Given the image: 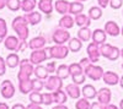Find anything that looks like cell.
<instances>
[{
    "mask_svg": "<svg viewBox=\"0 0 123 109\" xmlns=\"http://www.w3.org/2000/svg\"><path fill=\"white\" fill-rule=\"evenodd\" d=\"M12 29L16 32L17 38L20 41H26L28 38L30 31H28V22L26 21V18L24 16H17L12 20Z\"/></svg>",
    "mask_w": 123,
    "mask_h": 109,
    "instance_id": "1",
    "label": "cell"
},
{
    "mask_svg": "<svg viewBox=\"0 0 123 109\" xmlns=\"http://www.w3.org/2000/svg\"><path fill=\"white\" fill-rule=\"evenodd\" d=\"M69 72L71 76V80H73V83L75 85H83L86 80V76L84 74V69L81 67V65L79 63H73L69 65Z\"/></svg>",
    "mask_w": 123,
    "mask_h": 109,
    "instance_id": "2",
    "label": "cell"
},
{
    "mask_svg": "<svg viewBox=\"0 0 123 109\" xmlns=\"http://www.w3.org/2000/svg\"><path fill=\"white\" fill-rule=\"evenodd\" d=\"M20 71L17 72V80L20 81H26V80H31V75L33 74L35 67L33 65L30 63V59H22L20 61Z\"/></svg>",
    "mask_w": 123,
    "mask_h": 109,
    "instance_id": "3",
    "label": "cell"
},
{
    "mask_svg": "<svg viewBox=\"0 0 123 109\" xmlns=\"http://www.w3.org/2000/svg\"><path fill=\"white\" fill-rule=\"evenodd\" d=\"M100 54L104 58L111 60V61H116L117 59L121 56V50L115 45L105 43V44L100 45Z\"/></svg>",
    "mask_w": 123,
    "mask_h": 109,
    "instance_id": "4",
    "label": "cell"
},
{
    "mask_svg": "<svg viewBox=\"0 0 123 109\" xmlns=\"http://www.w3.org/2000/svg\"><path fill=\"white\" fill-rule=\"evenodd\" d=\"M84 74H85L86 77L90 78V80L98 81V80H102V76H104L105 71L101 66L95 65V64H90L89 66H86L84 69Z\"/></svg>",
    "mask_w": 123,
    "mask_h": 109,
    "instance_id": "5",
    "label": "cell"
},
{
    "mask_svg": "<svg viewBox=\"0 0 123 109\" xmlns=\"http://www.w3.org/2000/svg\"><path fill=\"white\" fill-rule=\"evenodd\" d=\"M52 39L55 45H64L67 42L70 41V32L64 28H57L52 34Z\"/></svg>",
    "mask_w": 123,
    "mask_h": 109,
    "instance_id": "6",
    "label": "cell"
},
{
    "mask_svg": "<svg viewBox=\"0 0 123 109\" xmlns=\"http://www.w3.org/2000/svg\"><path fill=\"white\" fill-rule=\"evenodd\" d=\"M63 87V80L59 78L57 75H52L47 78V81L44 82V88L49 92H55L62 90Z\"/></svg>",
    "mask_w": 123,
    "mask_h": 109,
    "instance_id": "7",
    "label": "cell"
},
{
    "mask_svg": "<svg viewBox=\"0 0 123 109\" xmlns=\"http://www.w3.org/2000/svg\"><path fill=\"white\" fill-rule=\"evenodd\" d=\"M15 92H16V88L10 80H4L1 82V85H0V93H1L3 98H5V99H11L15 96Z\"/></svg>",
    "mask_w": 123,
    "mask_h": 109,
    "instance_id": "8",
    "label": "cell"
},
{
    "mask_svg": "<svg viewBox=\"0 0 123 109\" xmlns=\"http://www.w3.org/2000/svg\"><path fill=\"white\" fill-rule=\"evenodd\" d=\"M70 50L67 45H53L50 47V58L58 59V60H63L69 55Z\"/></svg>",
    "mask_w": 123,
    "mask_h": 109,
    "instance_id": "9",
    "label": "cell"
},
{
    "mask_svg": "<svg viewBox=\"0 0 123 109\" xmlns=\"http://www.w3.org/2000/svg\"><path fill=\"white\" fill-rule=\"evenodd\" d=\"M86 52H87V58L90 59L91 64H95L98 61V59L101 56L100 54V45L95 44V43H89L87 48H86Z\"/></svg>",
    "mask_w": 123,
    "mask_h": 109,
    "instance_id": "10",
    "label": "cell"
},
{
    "mask_svg": "<svg viewBox=\"0 0 123 109\" xmlns=\"http://www.w3.org/2000/svg\"><path fill=\"white\" fill-rule=\"evenodd\" d=\"M47 60V54L44 49H39V50H33L30 55V63L32 65H41L43 61Z\"/></svg>",
    "mask_w": 123,
    "mask_h": 109,
    "instance_id": "11",
    "label": "cell"
},
{
    "mask_svg": "<svg viewBox=\"0 0 123 109\" xmlns=\"http://www.w3.org/2000/svg\"><path fill=\"white\" fill-rule=\"evenodd\" d=\"M96 97H97V102L101 103V104H104V105L106 107V105L110 104V102H111L112 92H111L110 88L102 87V88H100V90L97 91V96H96Z\"/></svg>",
    "mask_w": 123,
    "mask_h": 109,
    "instance_id": "12",
    "label": "cell"
},
{
    "mask_svg": "<svg viewBox=\"0 0 123 109\" xmlns=\"http://www.w3.org/2000/svg\"><path fill=\"white\" fill-rule=\"evenodd\" d=\"M106 38H107V34L104 29L96 28L95 31H92V36H91L92 43H95L97 45H102V44L106 43Z\"/></svg>",
    "mask_w": 123,
    "mask_h": 109,
    "instance_id": "13",
    "label": "cell"
},
{
    "mask_svg": "<svg viewBox=\"0 0 123 109\" xmlns=\"http://www.w3.org/2000/svg\"><path fill=\"white\" fill-rule=\"evenodd\" d=\"M47 44V41L43 36H38L32 38L31 41L28 42V48L32 49V50H39V49H44Z\"/></svg>",
    "mask_w": 123,
    "mask_h": 109,
    "instance_id": "14",
    "label": "cell"
},
{
    "mask_svg": "<svg viewBox=\"0 0 123 109\" xmlns=\"http://www.w3.org/2000/svg\"><path fill=\"white\" fill-rule=\"evenodd\" d=\"M119 76L118 74H116L115 71H105L104 76H102V80L108 86H116L119 83Z\"/></svg>",
    "mask_w": 123,
    "mask_h": 109,
    "instance_id": "15",
    "label": "cell"
},
{
    "mask_svg": "<svg viewBox=\"0 0 123 109\" xmlns=\"http://www.w3.org/2000/svg\"><path fill=\"white\" fill-rule=\"evenodd\" d=\"M104 31L106 32V34H108L111 37H117L121 33V28L117 25V22H115V21H107L105 23Z\"/></svg>",
    "mask_w": 123,
    "mask_h": 109,
    "instance_id": "16",
    "label": "cell"
},
{
    "mask_svg": "<svg viewBox=\"0 0 123 109\" xmlns=\"http://www.w3.org/2000/svg\"><path fill=\"white\" fill-rule=\"evenodd\" d=\"M18 44H20V39L16 36H7L4 39V45L10 52H16Z\"/></svg>",
    "mask_w": 123,
    "mask_h": 109,
    "instance_id": "17",
    "label": "cell"
},
{
    "mask_svg": "<svg viewBox=\"0 0 123 109\" xmlns=\"http://www.w3.org/2000/svg\"><path fill=\"white\" fill-rule=\"evenodd\" d=\"M37 6L39 9V11L46 15H50L54 9V4L52 0H39L37 3Z\"/></svg>",
    "mask_w": 123,
    "mask_h": 109,
    "instance_id": "18",
    "label": "cell"
},
{
    "mask_svg": "<svg viewBox=\"0 0 123 109\" xmlns=\"http://www.w3.org/2000/svg\"><path fill=\"white\" fill-rule=\"evenodd\" d=\"M81 94L84 96V98H86V99L90 101V99H94V98H96L97 91H96V88L92 86V85L87 83V85H84L83 88H81Z\"/></svg>",
    "mask_w": 123,
    "mask_h": 109,
    "instance_id": "19",
    "label": "cell"
},
{
    "mask_svg": "<svg viewBox=\"0 0 123 109\" xmlns=\"http://www.w3.org/2000/svg\"><path fill=\"white\" fill-rule=\"evenodd\" d=\"M65 91H67L65 93L68 94V97L73 98V99H79L80 96H81V90L79 88V86L75 85V83H69V85H67Z\"/></svg>",
    "mask_w": 123,
    "mask_h": 109,
    "instance_id": "20",
    "label": "cell"
},
{
    "mask_svg": "<svg viewBox=\"0 0 123 109\" xmlns=\"http://www.w3.org/2000/svg\"><path fill=\"white\" fill-rule=\"evenodd\" d=\"M69 5H70V3L68 0H57L54 3V9L58 14L64 16V15L69 14Z\"/></svg>",
    "mask_w": 123,
    "mask_h": 109,
    "instance_id": "21",
    "label": "cell"
},
{
    "mask_svg": "<svg viewBox=\"0 0 123 109\" xmlns=\"http://www.w3.org/2000/svg\"><path fill=\"white\" fill-rule=\"evenodd\" d=\"M24 17L26 18V21L28 22V25H32V26H36V25H38L41 21H42V14L37 12V11L25 14Z\"/></svg>",
    "mask_w": 123,
    "mask_h": 109,
    "instance_id": "22",
    "label": "cell"
},
{
    "mask_svg": "<svg viewBox=\"0 0 123 109\" xmlns=\"http://www.w3.org/2000/svg\"><path fill=\"white\" fill-rule=\"evenodd\" d=\"M75 25L74 22V18L71 17V15H64V16H62V18L59 20V27L60 28H64V29H70V28H73Z\"/></svg>",
    "mask_w": 123,
    "mask_h": 109,
    "instance_id": "23",
    "label": "cell"
},
{
    "mask_svg": "<svg viewBox=\"0 0 123 109\" xmlns=\"http://www.w3.org/2000/svg\"><path fill=\"white\" fill-rule=\"evenodd\" d=\"M52 96H53V102H54L57 105L64 104V103H67V101H68V94L65 93V91L59 90V91L52 92Z\"/></svg>",
    "mask_w": 123,
    "mask_h": 109,
    "instance_id": "24",
    "label": "cell"
},
{
    "mask_svg": "<svg viewBox=\"0 0 123 109\" xmlns=\"http://www.w3.org/2000/svg\"><path fill=\"white\" fill-rule=\"evenodd\" d=\"M74 22L76 23V26H79L81 28V27H89L91 25V20L87 15L80 14V15H76L74 17Z\"/></svg>",
    "mask_w": 123,
    "mask_h": 109,
    "instance_id": "25",
    "label": "cell"
},
{
    "mask_svg": "<svg viewBox=\"0 0 123 109\" xmlns=\"http://www.w3.org/2000/svg\"><path fill=\"white\" fill-rule=\"evenodd\" d=\"M68 48L70 52L73 53H79L83 48V42L80 41L78 37H74V38H70V41L68 42Z\"/></svg>",
    "mask_w": 123,
    "mask_h": 109,
    "instance_id": "26",
    "label": "cell"
},
{
    "mask_svg": "<svg viewBox=\"0 0 123 109\" xmlns=\"http://www.w3.org/2000/svg\"><path fill=\"white\" fill-rule=\"evenodd\" d=\"M5 61H6V66H7V67L14 69V67H16L17 65H20V61H21V60H20L18 54H16V53H10V54H7Z\"/></svg>",
    "mask_w": 123,
    "mask_h": 109,
    "instance_id": "27",
    "label": "cell"
},
{
    "mask_svg": "<svg viewBox=\"0 0 123 109\" xmlns=\"http://www.w3.org/2000/svg\"><path fill=\"white\" fill-rule=\"evenodd\" d=\"M33 75L36 76V78H38V80H47V78L49 77V74L47 71L46 66L43 65H37L35 67V71H33Z\"/></svg>",
    "mask_w": 123,
    "mask_h": 109,
    "instance_id": "28",
    "label": "cell"
},
{
    "mask_svg": "<svg viewBox=\"0 0 123 109\" xmlns=\"http://www.w3.org/2000/svg\"><path fill=\"white\" fill-rule=\"evenodd\" d=\"M84 11V4L83 3H79V1H73V3H70L69 5V15H80V14H83Z\"/></svg>",
    "mask_w": 123,
    "mask_h": 109,
    "instance_id": "29",
    "label": "cell"
},
{
    "mask_svg": "<svg viewBox=\"0 0 123 109\" xmlns=\"http://www.w3.org/2000/svg\"><path fill=\"white\" fill-rule=\"evenodd\" d=\"M18 91L22 94H30L33 91L32 87V80H26V81H20L18 82Z\"/></svg>",
    "mask_w": 123,
    "mask_h": 109,
    "instance_id": "30",
    "label": "cell"
},
{
    "mask_svg": "<svg viewBox=\"0 0 123 109\" xmlns=\"http://www.w3.org/2000/svg\"><path fill=\"white\" fill-rule=\"evenodd\" d=\"M36 6H37V0H22L21 1V10L25 14L35 11Z\"/></svg>",
    "mask_w": 123,
    "mask_h": 109,
    "instance_id": "31",
    "label": "cell"
},
{
    "mask_svg": "<svg viewBox=\"0 0 123 109\" xmlns=\"http://www.w3.org/2000/svg\"><path fill=\"white\" fill-rule=\"evenodd\" d=\"M92 36V31L89 27H81L78 31V38L81 42H89Z\"/></svg>",
    "mask_w": 123,
    "mask_h": 109,
    "instance_id": "32",
    "label": "cell"
},
{
    "mask_svg": "<svg viewBox=\"0 0 123 109\" xmlns=\"http://www.w3.org/2000/svg\"><path fill=\"white\" fill-rule=\"evenodd\" d=\"M57 76L62 80H64V78H68L70 76V72H69V65H65V64H62L57 67Z\"/></svg>",
    "mask_w": 123,
    "mask_h": 109,
    "instance_id": "33",
    "label": "cell"
},
{
    "mask_svg": "<svg viewBox=\"0 0 123 109\" xmlns=\"http://www.w3.org/2000/svg\"><path fill=\"white\" fill-rule=\"evenodd\" d=\"M87 16L90 17V20H100L102 17V9L100 6H92V7H90Z\"/></svg>",
    "mask_w": 123,
    "mask_h": 109,
    "instance_id": "34",
    "label": "cell"
},
{
    "mask_svg": "<svg viewBox=\"0 0 123 109\" xmlns=\"http://www.w3.org/2000/svg\"><path fill=\"white\" fill-rule=\"evenodd\" d=\"M28 98H30V103H32V104H37V105L43 104V102H42V93L41 92H31Z\"/></svg>",
    "mask_w": 123,
    "mask_h": 109,
    "instance_id": "35",
    "label": "cell"
},
{
    "mask_svg": "<svg viewBox=\"0 0 123 109\" xmlns=\"http://www.w3.org/2000/svg\"><path fill=\"white\" fill-rule=\"evenodd\" d=\"M7 37V26H6V21L0 17V43H4V39Z\"/></svg>",
    "mask_w": 123,
    "mask_h": 109,
    "instance_id": "36",
    "label": "cell"
},
{
    "mask_svg": "<svg viewBox=\"0 0 123 109\" xmlns=\"http://www.w3.org/2000/svg\"><path fill=\"white\" fill-rule=\"evenodd\" d=\"M6 6L10 11H18L21 9V0H6Z\"/></svg>",
    "mask_w": 123,
    "mask_h": 109,
    "instance_id": "37",
    "label": "cell"
},
{
    "mask_svg": "<svg viewBox=\"0 0 123 109\" xmlns=\"http://www.w3.org/2000/svg\"><path fill=\"white\" fill-rule=\"evenodd\" d=\"M90 105H91L90 101L83 97V98H79V99L76 101L75 109H90Z\"/></svg>",
    "mask_w": 123,
    "mask_h": 109,
    "instance_id": "38",
    "label": "cell"
},
{
    "mask_svg": "<svg viewBox=\"0 0 123 109\" xmlns=\"http://www.w3.org/2000/svg\"><path fill=\"white\" fill-rule=\"evenodd\" d=\"M32 87H33L32 92H39V91H42V88L44 87V82L42 80L35 78V80H32Z\"/></svg>",
    "mask_w": 123,
    "mask_h": 109,
    "instance_id": "39",
    "label": "cell"
},
{
    "mask_svg": "<svg viewBox=\"0 0 123 109\" xmlns=\"http://www.w3.org/2000/svg\"><path fill=\"white\" fill-rule=\"evenodd\" d=\"M42 102L44 105H50L53 102V96H52V92H44L42 93Z\"/></svg>",
    "mask_w": 123,
    "mask_h": 109,
    "instance_id": "40",
    "label": "cell"
},
{
    "mask_svg": "<svg viewBox=\"0 0 123 109\" xmlns=\"http://www.w3.org/2000/svg\"><path fill=\"white\" fill-rule=\"evenodd\" d=\"M122 5H123V0H110V6L113 10L121 9Z\"/></svg>",
    "mask_w": 123,
    "mask_h": 109,
    "instance_id": "41",
    "label": "cell"
},
{
    "mask_svg": "<svg viewBox=\"0 0 123 109\" xmlns=\"http://www.w3.org/2000/svg\"><path fill=\"white\" fill-rule=\"evenodd\" d=\"M6 72V61L5 59L0 56V76H4Z\"/></svg>",
    "mask_w": 123,
    "mask_h": 109,
    "instance_id": "42",
    "label": "cell"
},
{
    "mask_svg": "<svg viewBox=\"0 0 123 109\" xmlns=\"http://www.w3.org/2000/svg\"><path fill=\"white\" fill-rule=\"evenodd\" d=\"M46 69H47L48 74H53V72H55V71H57V67H55V61H49V63H47Z\"/></svg>",
    "mask_w": 123,
    "mask_h": 109,
    "instance_id": "43",
    "label": "cell"
},
{
    "mask_svg": "<svg viewBox=\"0 0 123 109\" xmlns=\"http://www.w3.org/2000/svg\"><path fill=\"white\" fill-rule=\"evenodd\" d=\"M27 47H28V44H27L26 41H20V44L17 47V50L16 52H24L25 48H27Z\"/></svg>",
    "mask_w": 123,
    "mask_h": 109,
    "instance_id": "44",
    "label": "cell"
},
{
    "mask_svg": "<svg viewBox=\"0 0 123 109\" xmlns=\"http://www.w3.org/2000/svg\"><path fill=\"white\" fill-rule=\"evenodd\" d=\"M79 64L81 65V67H83V69H85L86 66H89V65L91 64V61H90V59H89V58H83V59L80 60Z\"/></svg>",
    "mask_w": 123,
    "mask_h": 109,
    "instance_id": "45",
    "label": "cell"
},
{
    "mask_svg": "<svg viewBox=\"0 0 123 109\" xmlns=\"http://www.w3.org/2000/svg\"><path fill=\"white\" fill-rule=\"evenodd\" d=\"M90 109H105V105L98 103V102H94V103H91Z\"/></svg>",
    "mask_w": 123,
    "mask_h": 109,
    "instance_id": "46",
    "label": "cell"
},
{
    "mask_svg": "<svg viewBox=\"0 0 123 109\" xmlns=\"http://www.w3.org/2000/svg\"><path fill=\"white\" fill-rule=\"evenodd\" d=\"M97 3H98V6L101 9H105L110 5V0H97Z\"/></svg>",
    "mask_w": 123,
    "mask_h": 109,
    "instance_id": "47",
    "label": "cell"
},
{
    "mask_svg": "<svg viewBox=\"0 0 123 109\" xmlns=\"http://www.w3.org/2000/svg\"><path fill=\"white\" fill-rule=\"evenodd\" d=\"M26 109H43L41 105H37V104H32V103H30L27 107H26Z\"/></svg>",
    "mask_w": 123,
    "mask_h": 109,
    "instance_id": "48",
    "label": "cell"
},
{
    "mask_svg": "<svg viewBox=\"0 0 123 109\" xmlns=\"http://www.w3.org/2000/svg\"><path fill=\"white\" fill-rule=\"evenodd\" d=\"M11 109H26V107H25L24 104H21V103H16V104L12 105Z\"/></svg>",
    "mask_w": 123,
    "mask_h": 109,
    "instance_id": "49",
    "label": "cell"
},
{
    "mask_svg": "<svg viewBox=\"0 0 123 109\" xmlns=\"http://www.w3.org/2000/svg\"><path fill=\"white\" fill-rule=\"evenodd\" d=\"M44 50H46V54H47V60H49V59H52V58H50V47L44 48Z\"/></svg>",
    "mask_w": 123,
    "mask_h": 109,
    "instance_id": "50",
    "label": "cell"
},
{
    "mask_svg": "<svg viewBox=\"0 0 123 109\" xmlns=\"http://www.w3.org/2000/svg\"><path fill=\"white\" fill-rule=\"evenodd\" d=\"M105 109H119V108H118L117 105H115V104H111V103H110V104H107V105L105 107Z\"/></svg>",
    "mask_w": 123,
    "mask_h": 109,
    "instance_id": "51",
    "label": "cell"
},
{
    "mask_svg": "<svg viewBox=\"0 0 123 109\" xmlns=\"http://www.w3.org/2000/svg\"><path fill=\"white\" fill-rule=\"evenodd\" d=\"M52 109H69L67 105H64V104H59V105H55V107H53Z\"/></svg>",
    "mask_w": 123,
    "mask_h": 109,
    "instance_id": "52",
    "label": "cell"
},
{
    "mask_svg": "<svg viewBox=\"0 0 123 109\" xmlns=\"http://www.w3.org/2000/svg\"><path fill=\"white\" fill-rule=\"evenodd\" d=\"M0 109H10V108L5 102H0Z\"/></svg>",
    "mask_w": 123,
    "mask_h": 109,
    "instance_id": "53",
    "label": "cell"
},
{
    "mask_svg": "<svg viewBox=\"0 0 123 109\" xmlns=\"http://www.w3.org/2000/svg\"><path fill=\"white\" fill-rule=\"evenodd\" d=\"M6 6V0H0V10H3Z\"/></svg>",
    "mask_w": 123,
    "mask_h": 109,
    "instance_id": "54",
    "label": "cell"
},
{
    "mask_svg": "<svg viewBox=\"0 0 123 109\" xmlns=\"http://www.w3.org/2000/svg\"><path fill=\"white\" fill-rule=\"evenodd\" d=\"M119 85H121V87L123 88V75H122L121 78H119Z\"/></svg>",
    "mask_w": 123,
    "mask_h": 109,
    "instance_id": "55",
    "label": "cell"
},
{
    "mask_svg": "<svg viewBox=\"0 0 123 109\" xmlns=\"http://www.w3.org/2000/svg\"><path fill=\"white\" fill-rule=\"evenodd\" d=\"M119 109H123V98H122L121 102H119Z\"/></svg>",
    "mask_w": 123,
    "mask_h": 109,
    "instance_id": "56",
    "label": "cell"
},
{
    "mask_svg": "<svg viewBox=\"0 0 123 109\" xmlns=\"http://www.w3.org/2000/svg\"><path fill=\"white\" fill-rule=\"evenodd\" d=\"M75 1H79V3H84V1H86V0H75Z\"/></svg>",
    "mask_w": 123,
    "mask_h": 109,
    "instance_id": "57",
    "label": "cell"
},
{
    "mask_svg": "<svg viewBox=\"0 0 123 109\" xmlns=\"http://www.w3.org/2000/svg\"><path fill=\"white\" fill-rule=\"evenodd\" d=\"M121 34L123 36V26H122V28H121Z\"/></svg>",
    "mask_w": 123,
    "mask_h": 109,
    "instance_id": "58",
    "label": "cell"
},
{
    "mask_svg": "<svg viewBox=\"0 0 123 109\" xmlns=\"http://www.w3.org/2000/svg\"><path fill=\"white\" fill-rule=\"evenodd\" d=\"M121 56L123 58V49H122V50H121Z\"/></svg>",
    "mask_w": 123,
    "mask_h": 109,
    "instance_id": "59",
    "label": "cell"
},
{
    "mask_svg": "<svg viewBox=\"0 0 123 109\" xmlns=\"http://www.w3.org/2000/svg\"><path fill=\"white\" fill-rule=\"evenodd\" d=\"M122 69H123V63H122Z\"/></svg>",
    "mask_w": 123,
    "mask_h": 109,
    "instance_id": "60",
    "label": "cell"
},
{
    "mask_svg": "<svg viewBox=\"0 0 123 109\" xmlns=\"http://www.w3.org/2000/svg\"><path fill=\"white\" fill-rule=\"evenodd\" d=\"M122 15H123V11H122Z\"/></svg>",
    "mask_w": 123,
    "mask_h": 109,
    "instance_id": "61",
    "label": "cell"
}]
</instances>
